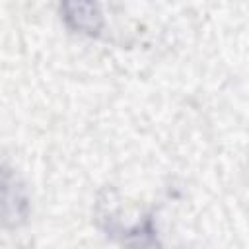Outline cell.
I'll return each mask as SVG.
<instances>
[{
	"instance_id": "1",
	"label": "cell",
	"mask_w": 249,
	"mask_h": 249,
	"mask_svg": "<svg viewBox=\"0 0 249 249\" xmlns=\"http://www.w3.org/2000/svg\"><path fill=\"white\" fill-rule=\"evenodd\" d=\"M103 230L109 237L119 239L124 249H161L158 239V230L152 216H144L130 228H123L121 224H105Z\"/></svg>"
},
{
	"instance_id": "3",
	"label": "cell",
	"mask_w": 249,
	"mask_h": 249,
	"mask_svg": "<svg viewBox=\"0 0 249 249\" xmlns=\"http://www.w3.org/2000/svg\"><path fill=\"white\" fill-rule=\"evenodd\" d=\"M29 198L18 177L4 165V224L8 228H18L27 220Z\"/></svg>"
},
{
	"instance_id": "2",
	"label": "cell",
	"mask_w": 249,
	"mask_h": 249,
	"mask_svg": "<svg viewBox=\"0 0 249 249\" xmlns=\"http://www.w3.org/2000/svg\"><path fill=\"white\" fill-rule=\"evenodd\" d=\"M60 12H62L64 23L76 33H82L88 37H97L99 31L103 29V16H101L97 4L66 2L60 6Z\"/></svg>"
}]
</instances>
